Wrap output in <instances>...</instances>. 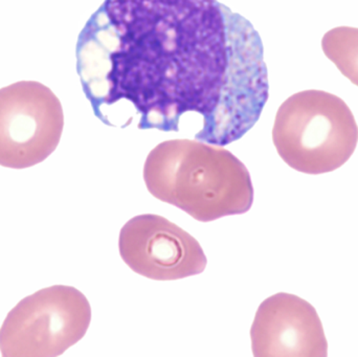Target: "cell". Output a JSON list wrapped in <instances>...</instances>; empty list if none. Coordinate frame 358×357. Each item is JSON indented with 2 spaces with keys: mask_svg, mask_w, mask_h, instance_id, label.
Here are the masks:
<instances>
[{
  "mask_svg": "<svg viewBox=\"0 0 358 357\" xmlns=\"http://www.w3.org/2000/svg\"><path fill=\"white\" fill-rule=\"evenodd\" d=\"M64 113L58 96L37 81L0 89V166L27 169L45 161L58 147Z\"/></svg>",
  "mask_w": 358,
  "mask_h": 357,
  "instance_id": "5",
  "label": "cell"
},
{
  "mask_svg": "<svg viewBox=\"0 0 358 357\" xmlns=\"http://www.w3.org/2000/svg\"><path fill=\"white\" fill-rule=\"evenodd\" d=\"M92 321L85 296L56 285L23 299L0 329L4 357H56L83 339Z\"/></svg>",
  "mask_w": 358,
  "mask_h": 357,
  "instance_id": "4",
  "label": "cell"
},
{
  "mask_svg": "<svg viewBox=\"0 0 358 357\" xmlns=\"http://www.w3.org/2000/svg\"><path fill=\"white\" fill-rule=\"evenodd\" d=\"M144 180L151 195L201 222L241 215L254 203L246 166L221 146L171 140L147 156Z\"/></svg>",
  "mask_w": 358,
  "mask_h": 357,
  "instance_id": "2",
  "label": "cell"
},
{
  "mask_svg": "<svg viewBox=\"0 0 358 357\" xmlns=\"http://www.w3.org/2000/svg\"><path fill=\"white\" fill-rule=\"evenodd\" d=\"M273 140L296 171L317 175L338 170L357 149L358 127L343 99L324 90L292 94L275 115Z\"/></svg>",
  "mask_w": 358,
  "mask_h": 357,
  "instance_id": "3",
  "label": "cell"
},
{
  "mask_svg": "<svg viewBox=\"0 0 358 357\" xmlns=\"http://www.w3.org/2000/svg\"><path fill=\"white\" fill-rule=\"evenodd\" d=\"M256 357H325L328 344L317 310L298 296L277 293L261 303L252 329Z\"/></svg>",
  "mask_w": 358,
  "mask_h": 357,
  "instance_id": "7",
  "label": "cell"
},
{
  "mask_svg": "<svg viewBox=\"0 0 358 357\" xmlns=\"http://www.w3.org/2000/svg\"><path fill=\"white\" fill-rule=\"evenodd\" d=\"M120 255L134 272L172 281L201 274L206 257L189 233L155 214L136 216L120 233Z\"/></svg>",
  "mask_w": 358,
  "mask_h": 357,
  "instance_id": "6",
  "label": "cell"
},
{
  "mask_svg": "<svg viewBox=\"0 0 358 357\" xmlns=\"http://www.w3.org/2000/svg\"><path fill=\"white\" fill-rule=\"evenodd\" d=\"M322 48L338 71L358 86V29L338 27L330 29L322 39Z\"/></svg>",
  "mask_w": 358,
  "mask_h": 357,
  "instance_id": "8",
  "label": "cell"
},
{
  "mask_svg": "<svg viewBox=\"0 0 358 357\" xmlns=\"http://www.w3.org/2000/svg\"><path fill=\"white\" fill-rule=\"evenodd\" d=\"M77 73L111 127L178 132L227 146L260 119L268 73L258 31L218 0H105L78 37Z\"/></svg>",
  "mask_w": 358,
  "mask_h": 357,
  "instance_id": "1",
  "label": "cell"
}]
</instances>
